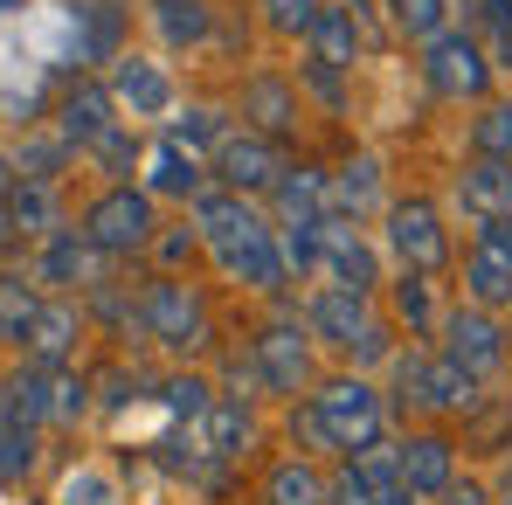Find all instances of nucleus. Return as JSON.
I'll return each mask as SVG.
<instances>
[{
    "label": "nucleus",
    "instance_id": "nucleus-1",
    "mask_svg": "<svg viewBox=\"0 0 512 505\" xmlns=\"http://www.w3.org/2000/svg\"><path fill=\"white\" fill-rule=\"evenodd\" d=\"M194 229H201V243L215 250V263H222L229 277H243L250 291H284L291 270H284V256H277V229L250 208V194H229V187L201 194V201H194Z\"/></svg>",
    "mask_w": 512,
    "mask_h": 505
},
{
    "label": "nucleus",
    "instance_id": "nucleus-2",
    "mask_svg": "<svg viewBox=\"0 0 512 505\" xmlns=\"http://www.w3.org/2000/svg\"><path fill=\"white\" fill-rule=\"evenodd\" d=\"M485 381H471L464 367H450L443 353H395V409H436V416H478Z\"/></svg>",
    "mask_w": 512,
    "mask_h": 505
},
{
    "label": "nucleus",
    "instance_id": "nucleus-3",
    "mask_svg": "<svg viewBox=\"0 0 512 505\" xmlns=\"http://www.w3.org/2000/svg\"><path fill=\"white\" fill-rule=\"evenodd\" d=\"M312 409H319V422H326V443H333L340 457L381 450V436H388V395H374L360 374L326 381V388L312 395Z\"/></svg>",
    "mask_w": 512,
    "mask_h": 505
},
{
    "label": "nucleus",
    "instance_id": "nucleus-4",
    "mask_svg": "<svg viewBox=\"0 0 512 505\" xmlns=\"http://www.w3.org/2000/svg\"><path fill=\"white\" fill-rule=\"evenodd\" d=\"M153 229H160L153 194L132 187V180H118V187H104L84 208V229H77V236H84L97 256H139V250H153Z\"/></svg>",
    "mask_w": 512,
    "mask_h": 505
},
{
    "label": "nucleus",
    "instance_id": "nucleus-5",
    "mask_svg": "<svg viewBox=\"0 0 512 505\" xmlns=\"http://www.w3.org/2000/svg\"><path fill=\"white\" fill-rule=\"evenodd\" d=\"M139 333L153 339V346H167V353H201L208 333H215L208 298H201L194 284H180V277L146 284V291H139Z\"/></svg>",
    "mask_w": 512,
    "mask_h": 505
},
{
    "label": "nucleus",
    "instance_id": "nucleus-6",
    "mask_svg": "<svg viewBox=\"0 0 512 505\" xmlns=\"http://www.w3.org/2000/svg\"><path fill=\"white\" fill-rule=\"evenodd\" d=\"M305 326L340 346L353 360H388V326L374 319V291H346V284H326L312 305H305Z\"/></svg>",
    "mask_w": 512,
    "mask_h": 505
},
{
    "label": "nucleus",
    "instance_id": "nucleus-7",
    "mask_svg": "<svg viewBox=\"0 0 512 505\" xmlns=\"http://www.w3.org/2000/svg\"><path fill=\"white\" fill-rule=\"evenodd\" d=\"M436 353L450 360V367H464L471 381H492L499 367H506V326L492 319V312H478V305H457V312H443L436 319Z\"/></svg>",
    "mask_w": 512,
    "mask_h": 505
},
{
    "label": "nucleus",
    "instance_id": "nucleus-8",
    "mask_svg": "<svg viewBox=\"0 0 512 505\" xmlns=\"http://www.w3.org/2000/svg\"><path fill=\"white\" fill-rule=\"evenodd\" d=\"M208 173H215L229 194H270L277 173H284V146L263 139V132H250V125H229V132L215 139V153H208Z\"/></svg>",
    "mask_w": 512,
    "mask_h": 505
},
{
    "label": "nucleus",
    "instance_id": "nucleus-9",
    "mask_svg": "<svg viewBox=\"0 0 512 505\" xmlns=\"http://www.w3.org/2000/svg\"><path fill=\"white\" fill-rule=\"evenodd\" d=\"M423 77L436 97H450V104H478L485 97V84H492V56L464 35V28H443V35H429L423 42Z\"/></svg>",
    "mask_w": 512,
    "mask_h": 505
},
{
    "label": "nucleus",
    "instance_id": "nucleus-10",
    "mask_svg": "<svg viewBox=\"0 0 512 505\" xmlns=\"http://www.w3.org/2000/svg\"><path fill=\"white\" fill-rule=\"evenodd\" d=\"M388 256L402 270H436L450 256V236H443V208L429 194H409V201H388Z\"/></svg>",
    "mask_w": 512,
    "mask_h": 505
},
{
    "label": "nucleus",
    "instance_id": "nucleus-11",
    "mask_svg": "<svg viewBox=\"0 0 512 505\" xmlns=\"http://www.w3.org/2000/svg\"><path fill=\"white\" fill-rule=\"evenodd\" d=\"M388 457H395V485H402L409 499H436V492L457 478V443H450V436H436V429L402 436Z\"/></svg>",
    "mask_w": 512,
    "mask_h": 505
},
{
    "label": "nucleus",
    "instance_id": "nucleus-12",
    "mask_svg": "<svg viewBox=\"0 0 512 505\" xmlns=\"http://www.w3.org/2000/svg\"><path fill=\"white\" fill-rule=\"evenodd\" d=\"M250 360H256V374H263L270 395H298L312 381V346L298 339V326H263L250 339Z\"/></svg>",
    "mask_w": 512,
    "mask_h": 505
},
{
    "label": "nucleus",
    "instance_id": "nucleus-13",
    "mask_svg": "<svg viewBox=\"0 0 512 505\" xmlns=\"http://www.w3.org/2000/svg\"><path fill=\"white\" fill-rule=\"evenodd\" d=\"M319 270H326L333 284H346V291H374V284H381L374 243H367L353 222H333V215H326V229H319Z\"/></svg>",
    "mask_w": 512,
    "mask_h": 505
},
{
    "label": "nucleus",
    "instance_id": "nucleus-14",
    "mask_svg": "<svg viewBox=\"0 0 512 505\" xmlns=\"http://www.w3.org/2000/svg\"><path fill=\"white\" fill-rule=\"evenodd\" d=\"M77 339H84V312L42 298L35 319H28V333H21V353H28V367H70L77 360Z\"/></svg>",
    "mask_w": 512,
    "mask_h": 505
},
{
    "label": "nucleus",
    "instance_id": "nucleus-15",
    "mask_svg": "<svg viewBox=\"0 0 512 505\" xmlns=\"http://www.w3.org/2000/svg\"><path fill=\"white\" fill-rule=\"evenodd\" d=\"M104 132H118V104H111V90H104V84H70L63 111H56V139H63L70 153H90Z\"/></svg>",
    "mask_w": 512,
    "mask_h": 505
},
{
    "label": "nucleus",
    "instance_id": "nucleus-16",
    "mask_svg": "<svg viewBox=\"0 0 512 505\" xmlns=\"http://www.w3.org/2000/svg\"><path fill=\"white\" fill-rule=\"evenodd\" d=\"M395 492H402V485H395V457H388V450L340 457V478H326V499L333 505H388Z\"/></svg>",
    "mask_w": 512,
    "mask_h": 505
},
{
    "label": "nucleus",
    "instance_id": "nucleus-17",
    "mask_svg": "<svg viewBox=\"0 0 512 505\" xmlns=\"http://www.w3.org/2000/svg\"><path fill=\"white\" fill-rule=\"evenodd\" d=\"M270 208H277V229H319L326 222V173L319 167H284L270 187Z\"/></svg>",
    "mask_w": 512,
    "mask_h": 505
},
{
    "label": "nucleus",
    "instance_id": "nucleus-18",
    "mask_svg": "<svg viewBox=\"0 0 512 505\" xmlns=\"http://www.w3.org/2000/svg\"><path fill=\"white\" fill-rule=\"evenodd\" d=\"M111 104H125L132 118H160L173 104V84L160 63H146V56H118V70H111Z\"/></svg>",
    "mask_w": 512,
    "mask_h": 505
},
{
    "label": "nucleus",
    "instance_id": "nucleus-19",
    "mask_svg": "<svg viewBox=\"0 0 512 505\" xmlns=\"http://www.w3.org/2000/svg\"><path fill=\"white\" fill-rule=\"evenodd\" d=\"M194 429H201V450H208L215 464H236V457L256 443V416L236 402V395H215V402L201 409V422H194Z\"/></svg>",
    "mask_w": 512,
    "mask_h": 505
},
{
    "label": "nucleus",
    "instance_id": "nucleus-20",
    "mask_svg": "<svg viewBox=\"0 0 512 505\" xmlns=\"http://www.w3.org/2000/svg\"><path fill=\"white\" fill-rule=\"evenodd\" d=\"M374 201H381V160L374 153H353L340 173H326V215L333 222H360Z\"/></svg>",
    "mask_w": 512,
    "mask_h": 505
},
{
    "label": "nucleus",
    "instance_id": "nucleus-21",
    "mask_svg": "<svg viewBox=\"0 0 512 505\" xmlns=\"http://www.w3.org/2000/svg\"><path fill=\"white\" fill-rule=\"evenodd\" d=\"M457 201H464L471 222H499V215H512V167L506 160H478V153H471V167L457 173Z\"/></svg>",
    "mask_w": 512,
    "mask_h": 505
},
{
    "label": "nucleus",
    "instance_id": "nucleus-22",
    "mask_svg": "<svg viewBox=\"0 0 512 505\" xmlns=\"http://www.w3.org/2000/svg\"><path fill=\"white\" fill-rule=\"evenodd\" d=\"M243 118H250V132H263V139H291L298 132V90L284 84V77H250L243 84Z\"/></svg>",
    "mask_w": 512,
    "mask_h": 505
},
{
    "label": "nucleus",
    "instance_id": "nucleus-23",
    "mask_svg": "<svg viewBox=\"0 0 512 505\" xmlns=\"http://www.w3.org/2000/svg\"><path fill=\"white\" fill-rule=\"evenodd\" d=\"M70 35H77V63H118L125 7H118V0H84L77 21H70Z\"/></svg>",
    "mask_w": 512,
    "mask_h": 505
},
{
    "label": "nucleus",
    "instance_id": "nucleus-24",
    "mask_svg": "<svg viewBox=\"0 0 512 505\" xmlns=\"http://www.w3.org/2000/svg\"><path fill=\"white\" fill-rule=\"evenodd\" d=\"M305 42H312V63H326V70H353V56H360V21H353V7H319L312 14V28H305Z\"/></svg>",
    "mask_w": 512,
    "mask_h": 505
},
{
    "label": "nucleus",
    "instance_id": "nucleus-25",
    "mask_svg": "<svg viewBox=\"0 0 512 505\" xmlns=\"http://www.w3.org/2000/svg\"><path fill=\"white\" fill-rule=\"evenodd\" d=\"M464 298L478 312H512V256L471 243V256H464Z\"/></svg>",
    "mask_w": 512,
    "mask_h": 505
},
{
    "label": "nucleus",
    "instance_id": "nucleus-26",
    "mask_svg": "<svg viewBox=\"0 0 512 505\" xmlns=\"http://www.w3.org/2000/svg\"><path fill=\"white\" fill-rule=\"evenodd\" d=\"M104 263H111V256H97L77 229H56L49 250H42V277H49V284H90V291H97V284H104Z\"/></svg>",
    "mask_w": 512,
    "mask_h": 505
},
{
    "label": "nucleus",
    "instance_id": "nucleus-27",
    "mask_svg": "<svg viewBox=\"0 0 512 505\" xmlns=\"http://www.w3.org/2000/svg\"><path fill=\"white\" fill-rule=\"evenodd\" d=\"M201 180H208V167H201L187 146H173V139H167V146H153V160H146V194H180V201H201V194H208Z\"/></svg>",
    "mask_w": 512,
    "mask_h": 505
},
{
    "label": "nucleus",
    "instance_id": "nucleus-28",
    "mask_svg": "<svg viewBox=\"0 0 512 505\" xmlns=\"http://www.w3.org/2000/svg\"><path fill=\"white\" fill-rule=\"evenodd\" d=\"M0 422H28V429L49 422V367H21L0 381Z\"/></svg>",
    "mask_w": 512,
    "mask_h": 505
},
{
    "label": "nucleus",
    "instance_id": "nucleus-29",
    "mask_svg": "<svg viewBox=\"0 0 512 505\" xmlns=\"http://www.w3.org/2000/svg\"><path fill=\"white\" fill-rule=\"evenodd\" d=\"M263 505H333V499H326V478H319L312 457H284L263 478Z\"/></svg>",
    "mask_w": 512,
    "mask_h": 505
},
{
    "label": "nucleus",
    "instance_id": "nucleus-30",
    "mask_svg": "<svg viewBox=\"0 0 512 505\" xmlns=\"http://www.w3.org/2000/svg\"><path fill=\"white\" fill-rule=\"evenodd\" d=\"M0 208H7L14 236H56V187H42V180H14Z\"/></svg>",
    "mask_w": 512,
    "mask_h": 505
},
{
    "label": "nucleus",
    "instance_id": "nucleus-31",
    "mask_svg": "<svg viewBox=\"0 0 512 505\" xmlns=\"http://www.w3.org/2000/svg\"><path fill=\"white\" fill-rule=\"evenodd\" d=\"M153 14H160V35L173 49L208 42V0H153Z\"/></svg>",
    "mask_w": 512,
    "mask_h": 505
},
{
    "label": "nucleus",
    "instance_id": "nucleus-32",
    "mask_svg": "<svg viewBox=\"0 0 512 505\" xmlns=\"http://www.w3.org/2000/svg\"><path fill=\"white\" fill-rule=\"evenodd\" d=\"M90 416V374L77 367H49V422H84Z\"/></svg>",
    "mask_w": 512,
    "mask_h": 505
},
{
    "label": "nucleus",
    "instance_id": "nucleus-33",
    "mask_svg": "<svg viewBox=\"0 0 512 505\" xmlns=\"http://www.w3.org/2000/svg\"><path fill=\"white\" fill-rule=\"evenodd\" d=\"M395 312H402V326H409V333H436V319H443V312H436V298H429V277H423V270H402V277H395Z\"/></svg>",
    "mask_w": 512,
    "mask_h": 505
},
{
    "label": "nucleus",
    "instance_id": "nucleus-34",
    "mask_svg": "<svg viewBox=\"0 0 512 505\" xmlns=\"http://www.w3.org/2000/svg\"><path fill=\"white\" fill-rule=\"evenodd\" d=\"M471 153L512 167V104H485V111L471 118Z\"/></svg>",
    "mask_w": 512,
    "mask_h": 505
},
{
    "label": "nucleus",
    "instance_id": "nucleus-35",
    "mask_svg": "<svg viewBox=\"0 0 512 505\" xmlns=\"http://www.w3.org/2000/svg\"><path fill=\"white\" fill-rule=\"evenodd\" d=\"M35 291L21 284V277H0V346H21V333H28V319H35Z\"/></svg>",
    "mask_w": 512,
    "mask_h": 505
},
{
    "label": "nucleus",
    "instance_id": "nucleus-36",
    "mask_svg": "<svg viewBox=\"0 0 512 505\" xmlns=\"http://www.w3.org/2000/svg\"><path fill=\"white\" fill-rule=\"evenodd\" d=\"M222 132H229V118H222V111H208V104H194V111H187V118H173V146H187V153H194V146H208V153H215V139H222Z\"/></svg>",
    "mask_w": 512,
    "mask_h": 505
},
{
    "label": "nucleus",
    "instance_id": "nucleus-37",
    "mask_svg": "<svg viewBox=\"0 0 512 505\" xmlns=\"http://www.w3.org/2000/svg\"><path fill=\"white\" fill-rule=\"evenodd\" d=\"M160 402H167L173 416H187V422H201V409L215 402V388L201 381V374H173V381H160Z\"/></svg>",
    "mask_w": 512,
    "mask_h": 505
},
{
    "label": "nucleus",
    "instance_id": "nucleus-38",
    "mask_svg": "<svg viewBox=\"0 0 512 505\" xmlns=\"http://www.w3.org/2000/svg\"><path fill=\"white\" fill-rule=\"evenodd\" d=\"M388 7H395L402 35H416V42L443 35V14H450V0H388Z\"/></svg>",
    "mask_w": 512,
    "mask_h": 505
},
{
    "label": "nucleus",
    "instance_id": "nucleus-39",
    "mask_svg": "<svg viewBox=\"0 0 512 505\" xmlns=\"http://www.w3.org/2000/svg\"><path fill=\"white\" fill-rule=\"evenodd\" d=\"M63 160H70V146H63V139H35V146H21V160H14L21 173H14V180H42V187H49Z\"/></svg>",
    "mask_w": 512,
    "mask_h": 505
},
{
    "label": "nucleus",
    "instance_id": "nucleus-40",
    "mask_svg": "<svg viewBox=\"0 0 512 505\" xmlns=\"http://www.w3.org/2000/svg\"><path fill=\"white\" fill-rule=\"evenodd\" d=\"M319 7H326V0H263V21H270L277 35H305Z\"/></svg>",
    "mask_w": 512,
    "mask_h": 505
},
{
    "label": "nucleus",
    "instance_id": "nucleus-41",
    "mask_svg": "<svg viewBox=\"0 0 512 505\" xmlns=\"http://www.w3.org/2000/svg\"><path fill=\"white\" fill-rule=\"evenodd\" d=\"M63 505H118V485H111L104 471H77V478L63 485Z\"/></svg>",
    "mask_w": 512,
    "mask_h": 505
},
{
    "label": "nucleus",
    "instance_id": "nucleus-42",
    "mask_svg": "<svg viewBox=\"0 0 512 505\" xmlns=\"http://www.w3.org/2000/svg\"><path fill=\"white\" fill-rule=\"evenodd\" d=\"M478 14H485V28H492V56H499V70H512V0H485Z\"/></svg>",
    "mask_w": 512,
    "mask_h": 505
},
{
    "label": "nucleus",
    "instance_id": "nucleus-43",
    "mask_svg": "<svg viewBox=\"0 0 512 505\" xmlns=\"http://www.w3.org/2000/svg\"><path fill=\"white\" fill-rule=\"evenodd\" d=\"M291 443H305V450H333V443H326V422H319L312 402H298V409H291Z\"/></svg>",
    "mask_w": 512,
    "mask_h": 505
},
{
    "label": "nucleus",
    "instance_id": "nucleus-44",
    "mask_svg": "<svg viewBox=\"0 0 512 505\" xmlns=\"http://www.w3.org/2000/svg\"><path fill=\"white\" fill-rule=\"evenodd\" d=\"M90 153H97V160H104L111 173H132V139H125V125H118V132H104Z\"/></svg>",
    "mask_w": 512,
    "mask_h": 505
},
{
    "label": "nucleus",
    "instance_id": "nucleus-45",
    "mask_svg": "<svg viewBox=\"0 0 512 505\" xmlns=\"http://www.w3.org/2000/svg\"><path fill=\"white\" fill-rule=\"evenodd\" d=\"M153 250H160V263H187V256L201 250V236L194 229H167V236H153Z\"/></svg>",
    "mask_w": 512,
    "mask_h": 505
},
{
    "label": "nucleus",
    "instance_id": "nucleus-46",
    "mask_svg": "<svg viewBox=\"0 0 512 505\" xmlns=\"http://www.w3.org/2000/svg\"><path fill=\"white\" fill-rule=\"evenodd\" d=\"M436 499H443V505H492V492H485L478 478H450V485H443Z\"/></svg>",
    "mask_w": 512,
    "mask_h": 505
},
{
    "label": "nucleus",
    "instance_id": "nucleus-47",
    "mask_svg": "<svg viewBox=\"0 0 512 505\" xmlns=\"http://www.w3.org/2000/svg\"><path fill=\"white\" fill-rule=\"evenodd\" d=\"M478 243H485V250H506V256H512V215H499V222H478Z\"/></svg>",
    "mask_w": 512,
    "mask_h": 505
},
{
    "label": "nucleus",
    "instance_id": "nucleus-48",
    "mask_svg": "<svg viewBox=\"0 0 512 505\" xmlns=\"http://www.w3.org/2000/svg\"><path fill=\"white\" fill-rule=\"evenodd\" d=\"M7 187H14V160H0V201H7Z\"/></svg>",
    "mask_w": 512,
    "mask_h": 505
},
{
    "label": "nucleus",
    "instance_id": "nucleus-49",
    "mask_svg": "<svg viewBox=\"0 0 512 505\" xmlns=\"http://www.w3.org/2000/svg\"><path fill=\"white\" fill-rule=\"evenodd\" d=\"M7 243H14V222H7V208H0V250H7Z\"/></svg>",
    "mask_w": 512,
    "mask_h": 505
},
{
    "label": "nucleus",
    "instance_id": "nucleus-50",
    "mask_svg": "<svg viewBox=\"0 0 512 505\" xmlns=\"http://www.w3.org/2000/svg\"><path fill=\"white\" fill-rule=\"evenodd\" d=\"M388 505H423V499H409V492H395V499H388Z\"/></svg>",
    "mask_w": 512,
    "mask_h": 505
},
{
    "label": "nucleus",
    "instance_id": "nucleus-51",
    "mask_svg": "<svg viewBox=\"0 0 512 505\" xmlns=\"http://www.w3.org/2000/svg\"><path fill=\"white\" fill-rule=\"evenodd\" d=\"M506 360H512V319H506Z\"/></svg>",
    "mask_w": 512,
    "mask_h": 505
},
{
    "label": "nucleus",
    "instance_id": "nucleus-52",
    "mask_svg": "<svg viewBox=\"0 0 512 505\" xmlns=\"http://www.w3.org/2000/svg\"><path fill=\"white\" fill-rule=\"evenodd\" d=\"M0 457H7V422H0Z\"/></svg>",
    "mask_w": 512,
    "mask_h": 505
},
{
    "label": "nucleus",
    "instance_id": "nucleus-53",
    "mask_svg": "<svg viewBox=\"0 0 512 505\" xmlns=\"http://www.w3.org/2000/svg\"><path fill=\"white\" fill-rule=\"evenodd\" d=\"M7 7H21V0H0V14H7Z\"/></svg>",
    "mask_w": 512,
    "mask_h": 505
},
{
    "label": "nucleus",
    "instance_id": "nucleus-54",
    "mask_svg": "<svg viewBox=\"0 0 512 505\" xmlns=\"http://www.w3.org/2000/svg\"><path fill=\"white\" fill-rule=\"evenodd\" d=\"M346 7H360V0H346Z\"/></svg>",
    "mask_w": 512,
    "mask_h": 505
},
{
    "label": "nucleus",
    "instance_id": "nucleus-55",
    "mask_svg": "<svg viewBox=\"0 0 512 505\" xmlns=\"http://www.w3.org/2000/svg\"><path fill=\"white\" fill-rule=\"evenodd\" d=\"M499 505H506V499H499Z\"/></svg>",
    "mask_w": 512,
    "mask_h": 505
}]
</instances>
